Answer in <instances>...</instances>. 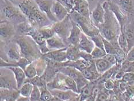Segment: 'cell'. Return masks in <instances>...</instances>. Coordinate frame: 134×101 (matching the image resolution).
Returning <instances> with one entry per match:
<instances>
[{"instance_id":"cell-41","label":"cell","mask_w":134,"mask_h":101,"mask_svg":"<svg viewBox=\"0 0 134 101\" xmlns=\"http://www.w3.org/2000/svg\"><path fill=\"white\" fill-rule=\"evenodd\" d=\"M90 54H91L93 59L95 60L103 58L107 54V53L104 49H102L100 47H97V46H95L94 48L92 50V53Z\"/></svg>"},{"instance_id":"cell-17","label":"cell","mask_w":134,"mask_h":101,"mask_svg":"<svg viewBox=\"0 0 134 101\" xmlns=\"http://www.w3.org/2000/svg\"><path fill=\"white\" fill-rule=\"evenodd\" d=\"M68 47L57 50H51L44 54L43 56L46 59L55 61L59 62H63L68 61L66 57V50Z\"/></svg>"},{"instance_id":"cell-13","label":"cell","mask_w":134,"mask_h":101,"mask_svg":"<svg viewBox=\"0 0 134 101\" xmlns=\"http://www.w3.org/2000/svg\"><path fill=\"white\" fill-rule=\"evenodd\" d=\"M108 8L109 9L111 10L113 14H115L116 18H117L119 24L120 25L121 31H123V28L127 24V22L128 20V16L127 14H125L121 9L119 8V6L116 4L115 3L112 2L111 1H108Z\"/></svg>"},{"instance_id":"cell-38","label":"cell","mask_w":134,"mask_h":101,"mask_svg":"<svg viewBox=\"0 0 134 101\" xmlns=\"http://www.w3.org/2000/svg\"><path fill=\"white\" fill-rule=\"evenodd\" d=\"M39 88L40 91H41V100L48 101L54 100V96L52 94L47 86L41 87Z\"/></svg>"},{"instance_id":"cell-43","label":"cell","mask_w":134,"mask_h":101,"mask_svg":"<svg viewBox=\"0 0 134 101\" xmlns=\"http://www.w3.org/2000/svg\"><path fill=\"white\" fill-rule=\"evenodd\" d=\"M110 95L109 93L108 90H107L104 87L102 88L98 92L96 98V100H108L110 99Z\"/></svg>"},{"instance_id":"cell-48","label":"cell","mask_w":134,"mask_h":101,"mask_svg":"<svg viewBox=\"0 0 134 101\" xmlns=\"http://www.w3.org/2000/svg\"><path fill=\"white\" fill-rule=\"evenodd\" d=\"M104 87L107 90H113L115 87V80L112 78L106 80L104 83Z\"/></svg>"},{"instance_id":"cell-15","label":"cell","mask_w":134,"mask_h":101,"mask_svg":"<svg viewBox=\"0 0 134 101\" xmlns=\"http://www.w3.org/2000/svg\"><path fill=\"white\" fill-rule=\"evenodd\" d=\"M7 50V62H16L21 57L20 46L17 42L9 43L8 46Z\"/></svg>"},{"instance_id":"cell-2","label":"cell","mask_w":134,"mask_h":101,"mask_svg":"<svg viewBox=\"0 0 134 101\" xmlns=\"http://www.w3.org/2000/svg\"><path fill=\"white\" fill-rule=\"evenodd\" d=\"M19 8L34 27L39 29L50 24L51 21L40 10L35 0H23Z\"/></svg>"},{"instance_id":"cell-44","label":"cell","mask_w":134,"mask_h":101,"mask_svg":"<svg viewBox=\"0 0 134 101\" xmlns=\"http://www.w3.org/2000/svg\"><path fill=\"white\" fill-rule=\"evenodd\" d=\"M30 100H41V91L38 86H34V89L30 95Z\"/></svg>"},{"instance_id":"cell-21","label":"cell","mask_w":134,"mask_h":101,"mask_svg":"<svg viewBox=\"0 0 134 101\" xmlns=\"http://www.w3.org/2000/svg\"><path fill=\"white\" fill-rule=\"evenodd\" d=\"M74 7L72 10L77 12L89 19H90V10L89 3L86 0H74Z\"/></svg>"},{"instance_id":"cell-19","label":"cell","mask_w":134,"mask_h":101,"mask_svg":"<svg viewBox=\"0 0 134 101\" xmlns=\"http://www.w3.org/2000/svg\"><path fill=\"white\" fill-rule=\"evenodd\" d=\"M117 4L128 17L134 16V0H110Z\"/></svg>"},{"instance_id":"cell-39","label":"cell","mask_w":134,"mask_h":101,"mask_svg":"<svg viewBox=\"0 0 134 101\" xmlns=\"http://www.w3.org/2000/svg\"><path fill=\"white\" fill-rule=\"evenodd\" d=\"M118 42L119 46H120V47L125 52V53L128 54V53H129V50H128V43L126 38L125 36V35L123 32L121 31L120 34H119Z\"/></svg>"},{"instance_id":"cell-16","label":"cell","mask_w":134,"mask_h":101,"mask_svg":"<svg viewBox=\"0 0 134 101\" xmlns=\"http://www.w3.org/2000/svg\"><path fill=\"white\" fill-rule=\"evenodd\" d=\"M30 36L32 38L35 42L38 45L40 51H41L43 55L51 51L47 47V45L46 39L40 33L38 29L35 28L34 30L31 32Z\"/></svg>"},{"instance_id":"cell-28","label":"cell","mask_w":134,"mask_h":101,"mask_svg":"<svg viewBox=\"0 0 134 101\" xmlns=\"http://www.w3.org/2000/svg\"><path fill=\"white\" fill-rule=\"evenodd\" d=\"M7 68H9L13 72L16 80L17 88L20 89L27 79L24 71L19 66H9Z\"/></svg>"},{"instance_id":"cell-20","label":"cell","mask_w":134,"mask_h":101,"mask_svg":"<svg viewBox=\"0 0 134 101\" xmlns=\"http://www.w3.org/2000/svg\"><path fill=\"white\" fill-rule=\"evenodd\" d=\"M82 33L83 32L80 26L73 21L72 27L68 38V42H69V45L78 46Z\"/></svg>"},{"instance_id":"cell-3","label":"cell","mask_w":134,"mask_h":101,"mask_svg":"<svg viewBox=\"0 0 134 101\" xmlns=\"http://www.w3.org/2000/svg\"><path fill=\"white\" fill-rule=\"evenodd\" d=\"M16 42L20 46L21 57L27 58L31 62L43 56L38 45L31 36L20 35Z\"/></svg>"},{"instance_id":"cell-29","label":"cell","mask_w":134,"mask_h":101,"mask_svg":"<svg viewBox=\"0 0 134 101\" xmlns=\"http://www.w3.org/2000/svg\"><path fill=\"white\" fill-rule=\"evenodd\" d=\"M94 61H93L92 62H90V61H86L85 59H82V58H80V59L75 61L68 60L64 62V63H65V66H72V67L76 68L78 69V70L82 72L86 68L89 67Z\"/></svg>"},{"instance_id":"cell-22","label":"cell","mask_w":134,"mask_h":101,"mask_svg":"<svg viewBox=\"0 0 134 101\" xmlns=\"http://www.w3.org/2000/svg\"><path fill=\"white\" fill-rule=\"evenodd\" d=\"M126 38L129 51L134 46V20L127 23L123 28V31Z\"/></svg>"},{"instance_id":"cell-1","label":"cell","mask_w":134,"mask_h":101,"mask_svg":"<svg viewBox=\"0 0 134 101\" xmlns=\"http://www.w3.org/2000/svg\"><path fill=\"white\" fill-rule=\"evenodd\" d=\"M108 1H105L102 4L105 10L104 22L98 27L100 34L104 38L112 43L118 45V37L121 32L120 25L118 20L112 12L108 8Z\"/></svg>"},{"instance_id":"cell-33","label":"cell","mask_w":134,"mask_h":101,"mask_svg":"<svg viewBox=\"0 0 134 101\" xmlns=\"http://www.w3.org/2000/svg\"><path fill=\"white\" fill-rule=\"evenodd\" d=\"M35 65L37 74L38 76H42L44 74L47 66V61L43 56L39 59L33 61Z\"/></svg>"},{"instance_id":"cell-51","label":"cell","mask_w":134,"mask_h":101,"mask_svg":"<svg viewBox=\"0 0 134 101\" xmlns=\"http://www.w3.org/2000/svg\"><path fill=\"white\" fill-rule=\"evenodd\" d=\"M89 3V7H90V10H92V8H93V5H94L96 4V2H99L98 0H86Z\"/></svg>"},{"instance_id":"cell-6","label":"cell","mask_w":134,"mask_h":101,"mask_svg":"<svg viewBox=\"0 0 134 101\" xmlns=\"http://www.w3.org/2000/svg\"><path fill=\"white\" fill-rule=\"evenodd\" d=\"M1 13L6 19L5 20L17 23V24L25 22L27 19L20 9H19L12 5L9 4V2L5 3V5L2 7Z\"/></svg>"},{"instance_id":"cell-52","label":"cell","mask_w":134,"mask_h":101,"mask_svg":"<svg viewBox=\"0 0 134 101\" xmlns=\"http://www.w3.org/2000/svg\"><path fill=\"white\" fill-rule=\"evenodd\" d=\"M17 100H18V101H21V100H24V101H26V100H30V98H28V97H24V96H22V95H20Z\"/></svg>"},{"instance_id":"cell-8","label":"cell","mask_w":134,"mask_h":101,"mask_svg":"<svg viewBox=\"0 0 134 101\" xmlns=\"http://www.w3.org/2000/svg\"><path fill=\"white\" fill-rule=\"evenodd\" d=\"M72 24L73 21L69 14L62 21L55 22L53 24L55 34L60 36L66 43L68 42V38L72 27Z\"/></svg>"},{"instance_id":"cell-35","label":"cell","mask_w":134,"mask_h":101,"mask_svg":"<svg viewBox=\"0 0 134 101\" xmlns=\"http://www.w3.org/2000/svg\"><path fill=\"white\" fill-rule=\"evenodd\" d=\"M38 30L46 39H47L56 34L53 27V24L51 25H46L44 27H41L39 28Z\"/></svg>"},{"instance_id":"cell-7","label":"cell","mask_w":134,"mask_h":101,"mask_svg":"<svg viewBox=\"0 0 134 101\" xmlns=\"http://www.w3.org/2000/svg\"><path fill=\"white\" fill-rule=\"evenodd\" d=\"M59 72H62L65 75H68L69 77L72 78L77 83L78 92H80L84 86H85L88 84L89 81L87 80L83 76L82 72L70 66H65L59 69Z\"/></svg>"},{"instance_id":"cell-18","label":"cell","mask_w":134,"mask_h":101,"mask_svg":"<svg viewBox=\"0 0 134 101\" xmlns=\"http://www.w3.org/2000/svg\"><path fill=\"white\" fill-rule=\"evenodd\" d=\"M0 33L1 39L8 40L12 38L15 34V29L9 21L7 20H4V21L1 20Z\"/></svg>"},{"instance_id":"cell-50","label":"cell","mask_w":134,"mask_h":101,"mask_svg":"<svg viewBox=\"0 0 134 101\" xmlns=\"http://www.w3.org/2000/svg\"><path fill=\"white\" fill-rule=\"evenodd\" d=\"M126 60L130 61H134V46L128 53Z\"/></svg>"},{"instance_id":"cell-54","label":"cell","mask_w":134,"mask_h":101,"mask_svg":"<svg viewBox=\"0 0 134 101\" xmlns=\"http://www.w3.org/2000/svg\"><path fill=\"white\" fill-rule=\"evenodd\" d=\"M2 1H4V2H5V3H8L9 1V0H2Z\"/></svg>"},{"instance_id":"cell-14","label":"cell","mask_w":134,"mask_h":101,"mask_svg":"<svg viewBox=\"0 0 134 101\" xmlns=\"http://www.w3.org/2000/svg\"><path fill=\"white\" fill-rule=\"evenodd\" d=\"M42 12L45 14L49 20L54 23L58 21L55 18L51 12V8L55 0H35Z\"/></svg>"},{"instance_id":"cell-36","label":"cell","mask_w":134,"mask_h":101,"mask_svg":"<svg viewBox=\"0 0 134 101\" xmlns=\"http://www.w3.org/2000/svg\"><path fill=\"white\" fill-rule=\"evenodd\" d=\"M34 85L30 82H25L20 90V95L25 97H30V95L34 89Z\"/></svg>"},{"instance_id":"cell-55","label":"cell","mask_w":134,"mask_h":101,"mask_svg":"<svg viewBox=\"0 0 134 101\" xmlns=\"http://www.w3.org/2000/svg\"><path fill=\"white\" fill-rule=\"evenodd\" d=\"M9 1H10V2H13V1H15V0H9Z\"/></svg>"},{"instance_id":"cell-42","label":"cell","mask_w":134,"mask_h":101,"mask_svg":"<svg viewBox=\"0 0 134 101\" xmlns=\"http://www.w3.org/2000/svg\"><path fill=\"white\" fill-rule=\"evenodd\" d=\"M120 69L126 72H134V61L124 60L121 63Z\"/></svg>"},{"instance_id":"cell-34","label":"cell","mask_w":134,"mask_h":101,"mask_svg":"<svg viewBox=\"0 0 134 101\" xmlns=\"http://www.w3.org/2000/svg\"><path fill=\"white\" fill-rule=\"evenodd\" d=\"M103 42L105 51H106L107 54H115L118 50L120 49V46L119 45L113 44L112 43L108 41L103 38Z\"/></svg>"},{"instance_id":"cell-49","label":"cell","mask_w":134,"mask_h":101,"mask_svg":"<svg viewBox=\"0 0 134 101\" xmlns=\"http://www.w3.org/2000/svg\"><path fill=\"white\" fill-rule=\"evenodd\" d=\"M63 2V4H65L66 7L68 8L70 12L74 7V0H61Z\"/></svg>"},{"instance_id":"cell-12","label":"cell","mask_w":134,"mask_h":101,"mask_svg":"<svg viewBox=\"0 0 134 101\" xmlns=\"http://www.w3.org/2000/svg\"><path fill=\"white\" fill-rule=\"evenodd\" d=\"M105 13V10L100 2H98L97 6L92 10L91 14H90V19L92 23L97 27L98 28L104 23Z\"/></svg>"},{"instance_id":"cell-4","label":"cell","mask_w":134,"mask_h":101,"mask_svg":"<svg viewBox=\"0 0 134 101\" xmlns=\"http://www.w3.org/2000/svg\"><path fill=\"white\" fill-rule=\"evenodd\" d=\"M47 87L49 89H70L78 92L76 82L72 78L60 72H58L53 80L47 83Z\"/></svg>"},{"instance_id":"cell-11","label":"cell","mask_w":134,"mask_h":101,"mask_svg":"<svg viewBox=\"0 0 134 101\" xmlns=\"http://www.w3.org/2000/svg\"><path fill=\"white\" fill-rule=\"evenodd\" d=\"M54 96L59 98L60 100H79L80 93L72 90L62 89H49Z\"/></svg>"},{"instance_id":"cell-26","label":"cell","mask_w":134,"mask_h":101,"mask_svg":"<svg viewBox=\"0 0 134 101\" xmlns=\"http://www.w3.org/2000/svg\"><path fill=\"white\" fill-rule=\"evenodd\" d=\"M97 84V80L89 82L85 86H84L80 91L79 100H86L88 98L92 96L93 91Z\"/></svg>"},{"instance_id":"cell-46","label":"cell","mask_w":134,"mask_h":101,"mask_svg":"<svg viewBox=\"0 0 134 101\" xmlns=\"http://www.w3.org/2000/svg\"><path fill=\"white\" fill-rule=\"evenodd\" d=\"M120 81L129 84H134V72H126Z\"/></svg>"},{"instance_id":"cell-37","label":"cell","mask_w":134,"mask_h":101,"mask_svg":"<svg viewBox=\"0 0 134 101\" xmlns=\"http://www.w3.org/2000/svg\"><path fill=\"white\" fill-rule=\"evenodd\" d=\"M25 82H30L34 86H37L39 87L46 86H47V83L43 76H38V75H37V76L32 78H31V79H28V78H27Z\"/></svg>"},{"instance_id":"cell-5","label":"cell","mask_w":134,"mask_h":101,"mask_svg":"<svg viewBox=\"0 0 134 101\" xmlns=\"http://www.w3.org/2000/svg\"><path fill=\"white\" fill-rule=\"evenodd\" d=\"M69 14L71 19L80 26L83 33L90 38L100 34L98 28L93 24L91 19L81 15L74 10H71Z\"/></svg>"},{"instance_id":"cell-32","label":"cell","mask_w":134,"mask_h":101,"mask_svg":"<svg viewBox=\"0 0 134 101\" xmlns=\"http://www.w3.org/2000/svg\"><path fill=\"white\" fill-rule=\"evenodd\" d=\"M35 28L30 23L24 22L20 23L17 25V32L20 35H28L30 36L31 32Z\"/></svg>"},{"instance_id":"cell-9","label":"cell","mask_w":134,"mask_h":101,"mask_svg":"<svg viewBox=\"0 0 134 101\" xmlns=\"http://www.w3.org/2000/svg\"><path fill=\"white\" fill-rule=\"evenodd\" d=\"M0 88L18 89L13 72L7 67H1Z\"/></svg>"},{"instance_id":"cell-23","label":"cell","mask_w":134,"mask_h":101,"mask_svg":"<svg viewBox=\"0 0 134 101\" xmlns=\"http://www.w3.org/2000/svg\"><path fill=\"white\" fill-rule=\"evenodd\" d=\"M0 97L1 101H14L17 100L20 95L19 89H9L1 88Z\"/></svg>"},{"instance_id":"cell-25","label":"cell","mask_w":134,"mask_h":101,"mask_svg":"<svg viewBox=\"0 0 134 101\" xmlns=\"http://www.w3.org/2000/svg\"><path fill=\"white\" fill-rule=\"evenodd\" d=\"M46 42L47 47L50 50H57L68 47L66 46V42L57 34L46 39Z\"/></svg>"},{"instance_id":"cell-24","label":"cell","mask_w":134,"mask_h":101,"mask_svg":"<svg viewBox=\"0 0 134 101\" xmlns=\"http://www.w3.org/2000/svg\"><path fill=\"white\" fill-rule=\"evenodd\" d=\"M95 45L92 39L89 36L82 33L80 39L78 47L80 50L87 52L88 53H91L93 49L95 47Z\"/></svg>"},{"instance_id":"cell-40","label":"cell","mask_w":134,"mask_h":101,"mask_svg":"<svg viewBox=\"0 0 134 101\" xmlns=\"http://www.w3.org/2000/svg\"><path fill=\"white\" fill-rule=\"evenodd\" d=\"M26 77L28 79H31L37 75L36 69L34 62H32L30 63L24 70Z\"/></svg>"},{"instance_id":"cell-53","label":"cell","mask_w":134,"mask_h":101,"mask_svg":"<svg viewBox=\"0 0 134 101\" xmlns=\"http://www.w3.org/2000/svg\"><path fill=\"white\" fill-rule=\"evenodd\" d=\"M99 1V2L101 3V4H103V2H104L105 1H109V0H98Z\"/></svg>"},{"instance_id":"cell-47","label":"cell","mask_w":134,"mask_h":101,"mask_svg":"<svg viewBox=\"0 0 134 101\" xmlns=\"http://www.w3.org/2000/svg\"><path fill=\"white\" fill-rule=\"evenodd\" d=\"M31 63V62L28 59H27V58L24 57H21L16 62V64H17V66H19V67L21 68L24 71L26 67H27V66Z\"/></svg>"},{"instance_id":"cell-30","label":"cell","mask_w":134,"mask_h":101,"mask_svg":"<svg viewBox=\"0 0 134 101\" xmlns=\"http://www.w3.org/2000/svg\"><path fill=\"white\" fill-rule=\"evenodd\" d=\"M95 64L96 68L100 75L103 74L110 68H111L113 66H114L104 57L95 60Z\"/></svg>"},{"instance_id":"cell-27","label":"cell","mask_w":134,"mask_h":101,"mask_svg":"<svg viewBox=\"0 0 134 101\" xmlns=\"http://www.w3.org/2000/svg\"><path fill=\"white\" fill-rule=\"evenodd\" d=\"M81 72L82 73L83 76L89 82L98 80L101 75L99 73L97 68H96L95 60L91 63V65L89 67L86 68Z\"/></svg>"},{"instance_id":"cell-56","label":"cell","mask_w":134,"mask_h":101,"mask_svg":"<svg viewBox=\"0 0 134 101\" xmlns=\"http://www.w3.org/2000/svg\"><path fill=\"white\" fill-rule=\"evenodd\" d=\"M55 1H59V0H55Z\"/></svg>"},{"instance_id":"cell-45","label":"cell","mask_w":134,"mask_h":101,"mask_svg":"<svg viewBox=\"0 0 134 101\" xmlns=\"http://www.w3.org/2000/svg\"><path fill=\"white\" fill-rule=\"evenodd\" d=\"M90 38L94 42L96 46L105 50L103 42V37L101 36L100 34L96 35H94V36Z\"/></svg>"},{"instance_id":"cell-31","label":"cell","mask_w":134,"mask_h":101,"mask_svg":"<svg viewBox=\"0 0 134 101\" xmlns=\"http://www.w3.org/2000/svg\"><path fill=\"white\" fill-rule=\"evenodd\" d=\"M80 49L78 46L70 45L66 50V57L68 61H75L80 59Z\"/></svg>"},{"instance_id":"cell-10","label":"cell","mask_w":134,"mask_h":101,"mask_svg":"<svg viewBox=\"0 0 134 101\" xmlns=\"http://www.w3.org/2000/svg\"><path fill=\"white\" fill-rule=\"evenodd\" d=\"M51 12L58 22L62 21L70 13L69 10L65 5L61 2L55 0L52 6Z\"/></svg>"}]
</instances>
